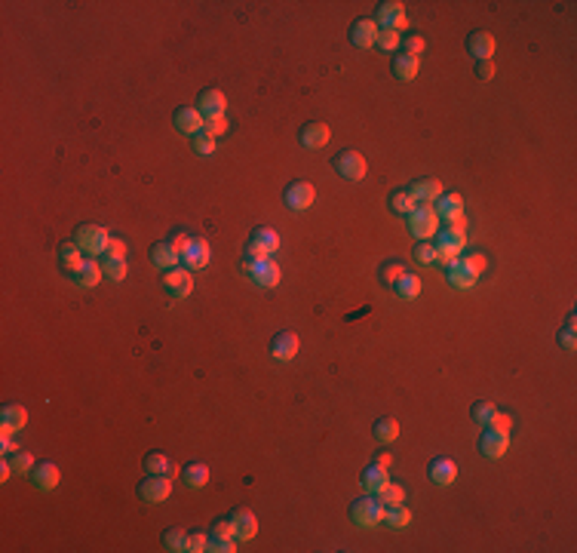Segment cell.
I'll list each match as a JSON object with an SVG mask.
<instances>
[{
  "label": "cell",
  "instance_id": "1",
  "mask_svg": "<svg viewBox=\"0 0 577 553\" xmlns=\"http://www.w3.org/2000/svg\"><path fill=\"white\" fill-rule=\"evenodd\" d=\"M350 520L357 522L359 529H375L378 522L384 520V504L375 495H366V498H357L350 504Z\"/></svg>",
  "mask_w": 577,
  "mask_h": 553
},
{
  "label": "cell",
  "instance_id": "2",
  "mask_svg": "<svg viewBox=\"0 0 577 553\" xmlns=\"http://www.w3.org/2000/svg\"><path fill=\"white\" fill-rule=\"evenodd\" d=\"M74 243H77L80 253H86V255H105L111 237H108L105 227H99V225H80Z\"/></svg>",
  "mask_w": 577,
  "mask_h": 553
},
{
  "label": "cell",
  "instance_id": "3",
  "mask_svg": "<svg viewBox=\"0 0 577 553\" xmlns=\"http://www.w3.org/2000/svg\"><path fill=\"white\" fill-rule=\"evenodd\" d=\"M436 227H439V218H436L433 206L430 203H418L415 209H412V216H409V231L415 234L418 240H427V237H433V234H436Z\"/></svg>",
  "mask_w": 577,
  "mask_h": 553
},
{
  "label": "cell",
  "instance_id": "4",
  "mask_svg": "<svg viewBox=\"0 0 577 553\" xmlns=\"http://www.w3.org/2000/svg\"><path fill=\"white\" fill-rule=\"evenodd\" d=\"M375 25H378V31H405V10L399 0H387V3L378 6V13H375Z\"/></svg>",
  "mask_w": 577,
  "mask_h": 553
},
{
  "label": "cell",
  "instance_id": "5",
  "mask_svg": "<svg viewBox=\"0 0 577 553\" xmlns=\"http://www.w3.org/2000/svg\"><path fill=\"white\" fill-rule=\"evenodd\" d=\"M277 249H279V237L270 227H255L252 237L246 243V255H252V258H273Z\"/></svg>",
  "mask_w": 577,
  "mask_h": 553
},
{
  "label": "cell",
  "instance_id": "6",
  "mask_svg": "<svg viewBox=\"0 0 577 553\" xmlns=\"http://www.w3.org/2000/svg\"><path fill=\"white\" fill-rule=\"evenodd\" d=\"M332 166H335L338 173H341V179H347V182H359V179H366V173H368L366 157L357 151H341L332 160Z\"/></svg>",
  "mask_w": 577,
  "mask_h": 553
},
{
  "label": "cell",
  "instance_id": "7",
  "mask_svg": "<svg viewBox=\"0 0 577 553\" xmlns=\"http://www.w3.org/2000/svg\"><path fill=\"white\" fill-rule=\"evenodd\" d=\"M169 492H172V479L160 476V474H147L142 483H138V495H142L147 504H160V501H166Z\"/></svg>",
  "mask_w": 577,
  "mask_h": 553
},
{
  "label": "cell",
  "instance_id": "8",
  "mask_svg": "<svg viewBox=\"0 0 577 553\" xmlns=\"http://www.w3.org/2000/svg\"><path fill=\"white\" fill-rule=\"evenodd\" d=\"M464 227H467V218H455V221H446V227H439V237H436V246H446V249H455L457 255L464 253V246H467V234H464Z\"/></svg>",
  "mask_w": 577,
  "mask_h": 553
},
{
  "label": "cell",
  "instance_id": "9",
  "mask_svg": "<svg viewBox=\"0 0 577 553\" xmlns=\"http://www.w3.org/2000/svg\"><path fill=\"white\" fill-rule=\"evenodd\" d=\"M163 289L172 295V298H188V295L194 292V277H190L188 268L163 271Z\"/></svg>",
  "mask_w": 577,
  "mask_h": 553
},
{
  "label": "cell",
  "instance_id": "10",
  "mask_svg": "<svg viewBox=\"0 0 577 553\" xmlns=\"http://www.w3.org/2000/svg\"><path fill=\"white\" fill-rule=\"evenodd\" d=\"M283 200H286L288 209L301 212V209H310V206H314L316 191H314V184H310V182H292V184L286 188Z\"/></svg>",
  "mask_w": 577,
  "mask_h": 553
},
{
  "label": "cell",
  "instance_id": "11",
  "mask_svg": "<svg viewBox=\"0 0 577 553\" xmlns=\"http://www.w3.org/2000/svg\"><path fill=\"white\" fill-rule=\"evenodd\" d=\"M203 120H216V117H225V108H227V99L221 90H203L197 95V105H194Z\"/></svg>",
  "mask_w": 577,
  "mask_h": 553
},
{
  "label": "cell",
  "instance_id": "12",
  "mask_svg": "<svg viewBox=\"0 0 577 553\" xmlns=\"http://www.w3.org/2000/svg\"><path fill=\"white\" fill-rule=\"evenodd\" d=\"M181 262L188 264V271L206 268V264H209V243H206L203 237H190L188 246L181 249Z\"/></svg>",
  "mask_w": 577,
  "mask_h": 553
},
{
  "label": "cell",
  "instance_id": "13",
  "mask_svg": "<svg viewBox=\"0 0 577 553\" xmlns=\"http://www.w3.org/2000/svg\"><path fill=\"white\" fill-rule=\"evenodd\" d=\"M405 191L412 194V200H415V203H430V206L442 197V184H439V179H418V182H412Z\"/></svg>",
  "mask_w": 577,
  "mask_h": 553
},
{
  "label": "cell",
  "instance_id": "14",
  "mask_svg": "<svg viewBox=\"0 0 577 553\" xmlns=\"http://www.w3.org/2000/svg\"><path fill=\"white\" fill-rule=\"evenodd\" d=\"M231 526H234V538H240V541H249V538L258 535V520L246 507H236L231 513Z\"/></svg>",
  "mask_w": 577,
  "mask_h": 553
},
{
  "label": "cell",
  "instance_id": "15",
  "mask_svg": "<svg viewBox=\"0 0 577 553\" xmlns=\"http://www.w3.org/2000/svg\"><path fill=\"white\" fill-rule=\"evenodd\" d=\"M446 280L455 286V289H470V286L479 280V274H476V271H470L467 264L461 262V255H457L451 264H446Z\"/></svg>",
  "mask_w": 577,
  "mask_h": 553
},
{
  "label": "cell",
  "instance_id": "16",
  "mask_svg": "<svg viewBox=\"0 0 577 553\" xmlns=\"http://www.w3.org/2000/svg\"><path fill=\"white\" fill-rule=\"evenodd\" d=\"M507 446H510V433L494 431V427H485L482 440H479V449H482V455H488V458H501V455L507 452Z\"/></svg>",
  "mask_w": 577,
  "mask_h": 553
},
{
  "label": "cell",
  "instance_id": "17",
  "mask_svg": "<svg viewBox=\"0 0 577 553\" xmlns=\"http://www.w3.org/2000/svg\"><path fill=\"white\" fill-rule=\"evenodd\" d=\"M467 53L476 58V62H491L494 56V37L488 31H473L467 37Z\"/></svg>",
  "mask_w": 577,
  "mask_h": 553
},
{
  "label": "cell",
  "instance_id": "18",
  "mask_svg": "<svg viewBox=\"0 0 577 553\" xmlns=\"http://www.w3.org/2000/svg\"><path fill=\"white\" fill-rule=\"evenodd\" d=\"M249 277H252V283L261 286V289H273V286L279 283V268L273 258H261V262L249 271Z\"/></svg>",
  "mask_w": 577,
  "mask_h": 553
},
{
  "label": "cell",
  "instance_id": "19",
  "mask_svg": "<svg viewBox=\"0 0 577 553\" xmlns=\"http://www.w3.org/2000/svg\"><path fill=\"white\" fill-rule=\"evenodd\" d=\"M151 262L157 264L160 271H172L175 264L181 262V253L169 240H160V243H154V246H151Z\"/></svg>",
  "mask_w": 577,
  "mask_h": 553
},
{
  "label": "cell",
  "instance_id": "20",
  "mask_svg": "<svg viewBox=\"0 0 577 553\" xmlns=\"http://www.w3.org/2000/svg\"><path fill=\"white\" fill-rule=\"evenodd\" d=\"M375 37H378V25H375V19H357L350 25V43L359 49H368L375 43Z\"/></svg>",
  "mask_w": 577,
  "mask_h": 553
},
{
  "label": "cell",
  "instance_id": "21",
  "mask_svg": "<svg viewBox=\"0 0 577 553\" xmlns=\"http://www.w3.org/2000/svg\"><path fill=\"white\" fill-rule=\"evenodd\" d=\"M270 353H273V360H279V363L295 360V353H298V335H295V332H279V335L270 342Z\"/></svg>",
  "mask_w": 577,
  "mask_h": 553
},
{
  "label": "cell",
  "instance_id": "22",
  "mask_svg": "<svg viewBox=\"0 0 577 553\" xmlns=\"http://www.w3.org/2000/svg\"><path fill=\"white\" fill-rule=\"evenodd\" d=\"M28 476H31L34 489H40V492H49V489H56V486H58V467H56L53 461L34 464V470Z\"/></svg>",
  "mask_w": 577,
  "mask_h": 553
},
{
  "label": "cell",
  "instance_id": "23",
  "mask_svg": "<svg viewBox=\"0 0 577 553\" xmlns=\"http://www.w3.org/2000/svg\"><path fill=\"white\" fill-rule=\"evenodd\" d=\"M25 422H28V412L22 409L19 403H6L3 409H0V431H3V433L22 431V427H25Z\"/></svg>",
  "mask_w": 577,
  "mask_h": 553
},
{
  "label": "cell",
  "instance_id": "24",
  "mask_svg": "<svg viewBox=\"0 0 577 553\" xmlns=\"http://www.w3.org/2000/svg\"><path fill=\"white\" fill-rule=\"evenodd\" d=\"M175 129L184 132V136H197L200 129H203V114H200L197 108H179L172 117Z\"/></svg>",
  "mask_w": 577,
  "mask_h": 553
},
{
  "label": "cell",
  "instance_id": "25",
  "mask_svg": "<svg viewBox=\"0 0 577 553\" xmlns=\"http://www.w3.org/2000/svg\"><path fill=\"white\" fill-rule=\"evenodd\" d=\"M433 212H436V218H442V221H455L464 216V200L457 194H442L439 200H436Z\"/></svg>",
  "mask_w": 577,
  "mask_h": 553
},
{
  "label": "cell",
  "instance_id": "26",
  "mask_svg": "<svg viewBox=\"0 0 577 553\" xmlns=\"http://www.w3.org/2000/svg\"><path fill=\"white\" fill-rule=\"evenodd\" d=\"M387 483H390L387 467H381V464H372V467H366V470H362V476H359V486H362V492H366V495H375V492H378L381 486H387Z\"/></svg>",
  "mask_w": 577,
  "mask_h": 553
},
{
  "label": "cell",
  "instance_id": "27",
  "mask_svg": "<svg viewBox=\"0 0 577 553\" xmlns=\"http://www.w3.org/2000/svg\"><path fill=\"white\" fill-rule=\"evenodd\" d=\"M145 474H160V476H169V479H172L175 474H179V467H175V461H172V458H166V455H160V452H147V455H145Z\"/></svg>",
  "mask_w": 577,
  "mask_h": 553
},
{
  "label": "cell",
  "instance_id": "28",
  "mask_svg": "<svg viewBox=\"0 0 577 553\" xmlns=\"http://www.w3.org/2000/svg\"><path fill=\"white\" fill-rule=\"evenodd\" d=\"M427 474H430V479L436 486H451V483H455V476H457V467H455V461H451V458H436Z\"/></svg>",
  "mask_w": 577,
  "mask_h": 553
},
{
  "label": "cell",
  "instance_id": "29",
  "mask_svg": "<svg viewBox=\"0 0 577 553\" xmlns=\"http://www.w3.org/2000/svg\"><path fill=\"white\" fill-rule=\"evenodd\" d=\"M329 127L325 123H307L304 129H301V145L304 147H325L329 145Z\"/></svg>",
  "mask_w": 577,
  "mask_h": 553
},
{
  "label": "cell",
  "instance_id": "30",
  "mask_svg": "<svg viewBox=\"0 0 577 553\" xmlns=\"http://www.w3.org/2000/svg\"><path fill=\"white\" fill-rule=\"evenodd\" d=\"M101 277H105V274H101V264H95L92 258H86V262L80 264V271L74 274V283L83 286V289H92V286H99Z\"/></svg>",
  "mask_w": 577,
  "mask_h": 553
},
{
  "label": "cell",
  "instance_id": "31",
  "mask_svg": "<svg viewBox=\"0 0 577 553\" xmlns=\"http://www.w3.org/2000/svg\"><path fill=\"white\" fill-rule=\"evenodd\" d=\"M181 479H184L188 489H200V486L209 483V467H206L203 461H194V464H188V467L181 470Z\"/></svg>",
  "mask_w": 577,
  "mask_h": 553
},
{
  "label": "cell",
  "instance_id": "32",
  "mask_svg": "<svg viewBox=\"0 0 577 553\" xmlns=\"http://www.w3.org/2000/svg\"><path fill=\"white\" fill-rule=\"evenodd\" d=\"M393 292L399 295L403 301H415L418 295H421V277H415V274H403L393 283Z\"/></svg>",
  "mask_w": 577,
  "mask_h": 553
},
{
  "label": "cell",
  "instance_id": "33",
  "mask_svg": "<svg viewBox=\"0 0 577 553\" xmlns=\"http://www.w3.org/2000/svg\"><path fill=\"white\" fill-rule=\"evenodd\" d=\"M393 77L396 80H415L418 77V56H396L393 58Z\"/></svg>",
  "mask_w": 577,
  "mask_h": 553
},
{
  "label": "cell",
  "instance_id": "34",
  "mask_svg": "<svg viewBox=\"0 0 577 553\" xmlns=\"http://www.w3.org/2000/svg\"><path fill=\"white\" fill-rule=\"evenodd\" d=\"M58 258H62V264L71 271V274H77L80 264L86 262V258L80 255V246H77V243H62V246H58Z\"/></svg>",
  "mask_w": 577,
  "mask_h": 553
},
{
  "label": "cell",
  "instance_id": "35",
  "mask_svg": "<svg viewBox=\"0 0 577 553\" xmlns=\"http://www.w3.org/2000/svg\"><path fill=\"white\" fill-rule=\"evenodd\" d=\"M381 522H387L390 529H405L412 522V513H409V507H403V504H390V507H384Z\"/></svg>",
  "mask_w": 577,
  "mask_h": 553
},
{
  "label": "cell",
  "instance_id": "36",
  "mask_svg": "<svg viewBox=\"0 0 577 553\" xmlns=\"http://www.w3.org/2000/svg\"><path fill=\"white\" fill-rule=\"evenodd\" d=\"M415 200H412V194L405 188H399V191H393L390 194V209L396 212V216H412V209H415Z\"/></svg>",
  "mask_w": 577,
  "mask_h": 553
},
{
  "label": "cell",
  "instance_id": "37",
  "mask_svg": "<svg viewBox=\"0 0 577 553\" xmlns=\"http://www.w3.org/2000/svg\"><path fill=\"white\" fill-rule=\"evenodd\" d=\"M101 274L114 283L127 280V258H101Z\"/></svg>",
  "mask_w": 577,
  "mask_h": 553
},
{
  "label": "cell",
  "instance_id": "38",
  "mask_svg": "<svg viewBox=\"0 0 577 553\" xmlns=\"http://www.w3.org/2000/svg\"><path fill=\"white\" fill-rule=\"evenodd\" d=\"M375 498H378L384 507H390V504H403L405 492H403V486H396V483H387V486H381V489L375 492Z\"/></svg>",
  "mask_w": 577,
  "mask_h": 553
},
{
  "label": "cell",
  "instance_id": "39",
  "mask_svg": "<svg viewBox=\"0 0 577 553\" xmlns=\"http://www.w3.org/2000/svg\"><path fill=\"white\" fill-rule=\"evenodd\" d=\"M396 437H399V424L393 422V418H381V422L375 424V440L384 442V446H387V442H393Z\"/></svg>",
  "mask_w": 577,
  "mask_h": 553
},
{
  "label": "cell",
  "instance_id": "40",
  "mask_svg": "<svg viewBox=\"0 0 577 553\" xmlns=\"http://www.w3.org/2000/svg\"><path fill=\"white\" fill-rule=\"evenodd\" d=\"M494 412H498V409H494V403H491V400H479V403H473L470 418H473L476 424H482V427H485V424L494 418Z\"/></svg>",
  "mask_w": 577,
  "mask_h": 553
},
{
  "label": "cell",
  "instance_id": "41",
  "mask_svg": "<svg viewBox=\"0 0 577 553\" xmlns=\"http://www.w3.org/2000/svg\"><path fill=\"white\" fill-rule=\"evenodd\" d=\"M184 538H188L184 529H166V532H163V547L172 550V553H181L184 550Z\"/></svg>",
  "mask_w": 577,
  "mask_h": 553
},
{
  "label": "cell",
  "instance_id": "42",
  "mask_svg": "<svg viewBox=\"0 0 577 553\" xmlns=\"http://www.w3.org/2000/svg\"><path fill=\"white\" fill-rule=\"evenodd\" d=\"M574 323H577V316L574 314H568V320H565V326H562V332H559V344L565 351H574L577 348V335H574Z\"/></svg>",
  "mask_w": 577,
  "mask_h": 553
},
{
  "label": "cell",
  "instance_id": "43",
  "mask_svg": "<svg viewBox=\"0 0 577 553\" xmlns=\"http://www.w3.org/2000/svg\"><path fill=\"white\" fill-rule=\"evenodd\" d=\"M190 145H194V151L200 154V157H209V154H216V138L206 136L203 129H200L197 136H190Z\"/></svg>",
  "mask_w": 577,
  "mask_h": 553
},
{
  "label": "cell",
  "instance_id": "44",
  "mask_svg": "<svg viewBox=\"0 0 577 553\" xmlns=\"http://www.w3.org/2000/svg\"><path fill=\"white\" fill-rule=\"evenodd\" d=\"M403 274H409V271H405V264L396 262V258H390V262L381 264V280H384V283H396Z\"/></svg>",
  "mask_w": 577,
  "mask_h": 553
},
{
  "label": "cell",
  "instance_id": "45",
  "mask_svg": "<svg viewBox=\"0 0 577 553\" xmlns=\"http://www.w3.org/2000/svg\"><path fill=\"white\" fill-rule=\"evenodd\" d=\"M10 464H13V470H16V474H31V470H34V458L28 452H13L10 455Z\"/></svg>",
  "mask_w": 577,
  "mask_h": 553
},
{
  "label": "cell",
  "instance_id": "46",
  "mask_svg": "<svg viewBox=\"0 0 577 553\" xmlns=\"http://www.w3.org/2000/svg\"><path fill=\"white\" fill-rule=\"evenodd\" d=\"M206 544H209V535L206 532H190L188 538H184V550L188 553H203Z\"/></svg>",
  "mask_w": 577,
  "mask_h": 553
},
{
  "label": "cell",
  "instance_id": "47",
  "mask_svg": "<svg viewBox=\"0 0 577 553\" xmlns=\"http://www.w3.org/2000/svg\"><path fill=\"white\" fill-rule=\"evenodd\" d=\"M206 550H212V553H234L236 550V538H209Z\"/></svg>",
  "mask_w": 577,
  "mask_h": 553
},
{
  "label": "cell",
  "instance_id": "48",
  "mask_svg": "<svg viewBox=\"0 0 577 553\" xmlns=\"http://www.w3.org/2000/svg\"><path fill=\"white\" fill-rule=\"evenodd\" d=\"M203 132L212 138H221L227 132V117H216V120H203Z\"/></svg>",
  "mask_w": 577,
  "mask_h": 553
},
{
  "label": "cell",
  "instance_id": "49",
  "mask_svg": "<svg viewBox=\"0 0 577 553\" xmlns=\"http://www.w3.org/2000/svg\"><path fill=\"white\" fill-rule=\"evenodd\" d=\"M399 43L405 47V53H409V56H421V53H424V37H421V34H405Z\"/></svg>",
  "mask_w": 577,
  "mask_h": 553
},
{
  "label": "cell",
  "instance_id": "50",
  "mask_svg": "<svg viewBox=\"0 0 577 553\" xmlns=\"http://www.w3.org/2000/svg\"><path fill=\"white\" fill-rule=\"evenodd\" d=\"M399 40H403V37H399L396 31H378V37H375V43H378L381 49H396Z\"/></svg>",
  "mask_w": 577,
  "mask_h": 553
},
{
  "label": "cell",
  "instance_id": "51",
  "mask_svg": "<svg viewBox=\"0 0 577 553\" xmlns=\"http://www.w3.org/2000/svg\"><path fill=\"white\" fill-rule=\"evenodd\" d=\"M415 258H418L421 264H433L436 262V246H430V243H418Z\"/></svg>",
  "mask_w": 577,
  "mask_h": 553
},
{
  "label": "cell",
  "instance_id": "52",
  "mask_svg": "<svg viewBox=\"0 0 577 553\" xmlns=\"http://www.w3.org/2000/svg\"><path fill=\"white\" fill-rule=\"evenodd\" d=\"M461 262L467 264L470 271H476V274H482V271H485V255H479V253H467V255H461Z\"/></svg>",
  "mask_w": 577,
  "mask_h": 553
},
{
  "label": "cell",
  "instance_id": "53",
  "mask_svg": "<svg viewBox=\"0 0 577 553\" xmlns=\"http://www.w3.org/2000/svg\"><path fill=\"white\" fill-rule=\"evenodd\" d=\"M212 538H234L231 520H216V522H212Z\"/></svg>",
  "mask_w": 577,
  "mask_h": 553
},
{
  "label": "cell",
  "instance_id": "54",
  "mask_svg": "<svg viewBox=\"0 0 577 553\" xmlns=\"http://www.w3.org/2000/svg\"><path fill=\"white\" fill-rule=\"evenodd\" d=\"M105 258H127V243H123V240H117V237H111Z\"/></svg>",
  "mask_w": 577,
  "mask_h": 553
},
{
  "label": "cell",
  "instance_id": "55",
  "mask_svg": "<svg viewBox=\"0 0 577 553\" xmlns=\"http://www.w3.org/2000/svg\"><path fill=\"white\" fill-rule=\"evenodd\" d=\"M488 427H494V431H504V433H510V427H513V418H510V415H501V412H494V418L488 422Z\"/></svg>",
  "mask_w": 577,
  "mask_h": 553
},
{
  "label": "cell",
  "instance_id": "56",
  "mask_svg": "<svg viewBox=\"0 0 577 553\" xmlns=\"http://www.w3.org/2000/svg\"><path fill=\"white\" fill-rule=\"evenodd\" d=\"M457 258L455 249H446V246H436V262L433 264H451Z\"/></svg>",
  "mask_w": 577,
  "mask_h": 553
},
{
  "label": "cell",
  "instance_id": "57",
  "mask_svg": "<svg viewBox=\"0 0 577 553\" xmlns=\"http://www.w3.org/2000/svg\"><path fill=\"white\" fill-rule=\"evenodd\" d=\"M476 74H479V80H491L494 77V65L491 62H479L476 65Z\"/></svg>",
  "mask_w": 577,
  "mask_h": 553
},
{
  "label": "cell",
  "instance_id": "58",
  "mask_svg": "<svg viewBox=\"0 0 577 553\" xmlns=\"http://www.w3.org/2000/svg\"><path fill=\"white\" fill-rule=\"evenodd\" d=\"M188 240H190V237H188V234H181V231H175V234H172V237H169V243H172V246H175V249H179V253H181V249H184V246H188Z\"/></svg>",
  "mask_w": 577,
  "mask_h": 553
},
{
  "label": "cell",
  "instance_id": "59",
  "mask_svg": "<svg viewBox=\"0 0 577 553\" xmlns=\"http://www.w3.org/2000/svg\"><path fill=\"white\" fill-rule=\"evenodd\" d=\"M13 452H19V449H16V442L10 440V433H3V455H13Z\"/></svg>",
  "mask_w": 577,
  "mask_h": 553
},
{
  "label": "cell",
  "instance_id": "60",
  "mask_svg": "<svg viewBox=\"0 0 577 553\" xmlns=\"http://www.w3.org/2000/svg\"><path fill=\"white\" fill-rule=\"evenodd\" d=\"M375 464H381V467H390V464H393V458H390V452H378Z\"/></svg>",
  "mask_w": 577,
  "mask_h": 553
}]
</instances>
